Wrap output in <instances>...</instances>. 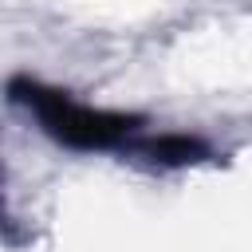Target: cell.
<instances>
[{
	"label": "cell",
	"mask_w": 252,
	"mask_h": 252,
	"mask_svg": "<svg viewBox=\"0 0 252 252\" xmlns=\"http://www.w3.org/2000/svg\"><path fill=\"white\" fill-rule=\"evenodd\" d=\"M8 94H12V102H20L35 114V122L43 126L47 138H55L67 150H114V146L138 138V130H142V114L87 106V102L71 98L67 91L47 87L39 79L16 75L8 83Z\"/></svg>",
	"instance_id": "6da1fadb"
},
{
	"label": "cell",
	"mask_w": 252,
	"mask_h": 252,
	"mask_svg": "<svg viewBox=\"0 0 252 252\" xmlns=\"http://www.w3.org/2000/svg\"><path fill=\"white\" fill-rule=\"evenodd\" d=\"M134 154H142L154 165H197L213 158L209 142L197 134H154V138H134Z\"/></svg>",
	"instance_id": "7a4b0ae2"
}]
</instances>
